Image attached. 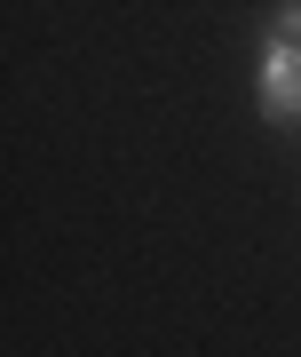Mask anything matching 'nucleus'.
Here are the masks:
<instances>
[{
	"label": "nucleus",
	"instance_id": "obj_2",
	"mask_svg": "<svg viewBox=\"0 0 301 357\" xmlns=\"http://www.w3.org/2000/svg\"><path fill=\"white\" fill-rule=\"evenodd\" d=\"M277 40H301V0H286V8H277Z\"/></svg>",
	"mask_w": 301,
	"mask_h": 357
},
{
	"label": "nucleus",
	"instance_id": "obj_1",
	"mask_svg": "<svg viewBox=\"0 0 301 357\" xmlns=\"http://www.w3.org/2000/svg\"><path fill=\"white\" fill-rule=\"evenodd\" d=\"M262 112L270 119L301 112V40H277V48L262 56Z\"/></svg>",
	"mask_w": 301,
	"mask_h": 357
}]
</instances>
